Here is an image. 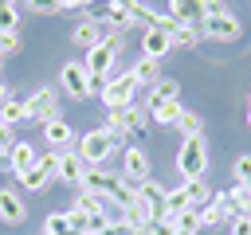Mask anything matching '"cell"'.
<instances>
[{
  "label": "cell",
  "instance_id": "cell-7",
  "mask_svg": "<svg viewBox=\"0 0 251 235\" xmlns=\"http://www.w3.org/2000/svg\"><path fill=\"white\" fill-rule=\"evenodd\" d=\"M145 118H149V114H145L137 102H133V106H118V110H106V129L118 133V137H126V133H129V137H141V133H145Z\"/></svg>",
  "mask_w": 251,
  "mask_h": 235
},
{
  "label": "cell",
  "instance_id": "cell-38",
  "mask_svg": "<svg viewBox=\"0 0 251 235\" xmlns=\"http://www.w3.org/2000/svg\"><path fill=\"white\" fill-rule=\"evenodd\" d=\"M176 227H173V219H157V223H149V235H173Z\"/></svg>",
  "mask_w": 251,
  "mask_h": 235
},
{
  "label": "cell",
  "instance_id": "cell-48",
  "mask_svg": "<svg viewBox=\"0 0 251 235\" xmlns=\"http://www.w3.org/2000/svg\"><path fill=\"white\" fill-rule=\"evenodd\" d=\"M0 161H4V153H0Z\"/></svg>",
  "mask_w": 251,
  "mask_h": 235
},
{
  "label": "cell",
  "instance_id": "cell-12",
  "mask_svg": "<svg viewBox=\"0 0 251 235\" xmlns=\"http://www.w3.org/2000/svg\"><path fill=\"white\" fill-rule=\"evenodd\" d=\"M27 106H31V118L51 121V118H59V90L55 86H39V90L27 94Z\"/></svg>",
  "mask_w": 251,
  "mask_h": 235
},
{
  "label": "cell",
  "instance_id": "cell-39",
  "mask_svg": "<svg viewBox=\"0 0 251 235\" xmlns=\"http://www.w3.org/2000/svg\"><path fill=\"white\" fill-rule=\"evenodd\" d=\"M12 145H16V137H12V125H4V121H0V153H8Z\"/></svg>",
  "mask_w": 251,
  "mask_h": 235
},
{
  "label": "cell",
  "instance_id": "cell-10",
  "mask_svg": "<svg viewBox=\"0 0 251 235\" xmlns=\"http://www.w3.org/2000/svg\"><path fill=\"white\" fill-rule=\"evenodd\" d=\"M122 180H129L133 188L149 180V157H145V149H137V145L122 149Z\"/></svg>",
  "mask_w": 251,
  "mask_h": 235
},
{
  "label": "cell",
  "instance_id": "cell-1",
  "mask_svg": "<svg viewBox=\"0 0 251 235\" xmlns=\"http://www.w3.org/2000/svg\"><path fill=\"white\" fill-rule=\"evenodd\" d=\"M82 188H86V192H94L98 200L114 204L118 212H122L126 204H133V200H137V188H133L129 180H122V172H110V168H86Z\"/></svg>",
  "mask_w": 251,
  "mask_h": 235
},
{
  "label": "cell",
  "instance_id": "cell-15",
  "mask_svg": "<svg viewBox=\"0 0 251 235\" xmlns=\"http://www.w3.org/2000/svg\"><path fill=\"white\" fill-rule=\"evenodd\" d=\"M169 16H173L176 24L196 27V24L208 16V0H169Z\"/></svg>",
  "mask_w": 251,
  "mask_h": 235
},
{
  "label": "cell",
  "instance_id": "cell-36",
  "mask_svg": "<svg viewBox=\"0 0 251 235\" xmlns=\"http://www.w3.org/2000/svg\"><path fill=\"white\" fill-rule=\"evenodd\" d=\"M173 227H188V231H200V215H196V208H188V212H180V215L173 219Z\"/></svg>",
  "mask_w": 251,
  "mask_h": 235
},
{
  "label": "cell",
  "instance_id": "cell-27",
  "mask_svg": "<svg viewBox=\"0 0 251 235\" xmlns=\"http://www.w3.org/2000/svg\"><path fill=\"white\" fill-rule=\"evenodd\" d=\"M110 4L114 0H82L75 12H82L86 20H94V24H106V16H110Z\"/></svg>",
  "mask_w": 251,
  "mask_h": 235
},
{
  "label": "cell",
  "instance_id": "cell-22",
  "mask_svg": "<svg viewBox=\"0 0 251 235\" xmlns=\"http://www.w3.org/2000/svg\"><path fill=\"white\" fill-rule=\"evenodd\" d=\"M145 114H149L157 125H176L180 114H184V106H180V102H161V106H149Z\"/></svg>",
  "mask_w": 251,
  "mask_h": 235
},
{
  "label": "cell",
  "instance_id": "cell-3",
  "mask_svg": "<svg viewBox=\"0 0 251 235\" xmlns=\"http://www.w3.org/2000/svg\"><path fill=\"white\" fill-rule=\"evenodd\" d=\"M114 63H118V35H106L98 47H90V51H86L82 67H86V74H90V86H94L98 94H102V86H106V78H110Z\"/></svg>",
  "mask_w": 251,
  "mask_h": 235
},
{
  "label": "cell",
  "instance_id": "cell-43",
  "mask_svg": "<svg viewBox=\"0 0 251 235\" xmlns=\"http://www.w3.org/2000/svg\"><path fill=\"white\" fill-rule=\"evenodd\" d=\"M173 235H196V231H188V227H176V231H173Z\"/></svg>",
  "mask_w": 251,
  "mask_h": 235
},
{
  "label": "cell",
  "instance_id": "cell-34",
  "mask_svg": "<svg viewBox=\"0 0 251 235\" xmlns=\"http://www.w3.org/2000/svg\"><path fill=\"white\" fill-rule=\"evenodd\" d=\"M67 223H71V231H75V235H90V219H86L78 208H71V212H67Z\"/></svg>",
  "mask_w": 251,
  "mask_h": 235
},
{
  "label": "cell",
  "instance_id": "cell-11",
  "mask_svg": "<svg viewBox=\"0 0 251 235\" xmlns=\"http://www.w3.org/2000/svg\"><path fill=\"white\" fill-rule=\"evenodd\" d=\"M43 141H47L51 153H67V149L75 145V129H71V121H67L63 114L51 118V121H43Z\"/></svg>",
  "mask_w": 251,
  "mask_h": 235
},
{
  "label": "cell",
  "instance_id": "cell-29",
  "mask_svg": "<svg viewBox=\"0 0 251 235\" xmlns=\"http://www.w3.org/2000/svg\"><path fill=\"white\" fill-rule=\"evenodd\" d=\"M20 4L35 16H59L63 12V0H20Z\"/></svg>",
  "mask_w": 251,
  "mask_h": 235
},
{
  "label": "cell",
  "instance_id": "cell-31",
  "mask_svg": "<svg viewBox=\"0 0 251 235\" xmlns=\"http://www.w3.org/2000/svg\"><path fill=\"white\" fill-rule=\"evenodd\" d=\"M43 231H47V235H75L71 223H67V212H51L47 223H43Z\"/></svg>",
  "mask_w": 251,
  "mask_h": 235
},
{
  "label": "cell",
  "instance_id": "cell-28",
  "mask_svg": "<svg viewBox=\"0 0 251 235\" xmlns=\"http://www.w3.org/2000/svg\"><path fill=\"white\" fill-rule=\"evenodd\" d=\"M196 215H200V227H220V223H227L224 219V208L212 200V204H204V208H196Z\"/></svg>",
  "mask_w": 251,
  "mask_h": 235
},
{
  "label": "cell",
  "instance_id": "cell-4",
  "mask_svg": "<svg viewBox=\"0 0 251 235\" xmlns=\"http://www.w3.org/2000/svg\"><path fill=\"white\" fill-rule=\"evenodd\" d=\"M200 31H204L208 39L231 43V39H239V35H243V24L227 12V4H224V0H208V16L200 20Z\"/></svg>",
  "mask_w": 251,
  "mask_h": 235
},
{
  "label": "cell",
  "instance_id": "cell-21",
  "mask_svg": "<svg viewBox=\"0 0 251 235\" xmlns=\"http://www.w3.org/2000/svg\"><path fill=\"white\" fill-rule=\"evenodd\" d=\"M176 98H180V82L176 78H161V82L149 86V102L145 106H161V102H176Z\"/></svg>",
  "mask_w": 251,
  "mask_h": 235
},
{
  "label": "cell",
  "instance_id": "cell-17",
  "mask_svg": "<svg viewBox=\"0 0 251 235\" xmlns=\"http://www.w3.org/2000/svg\"><path fill=\"white\" fill-rule=\"evenodd\" d=\"M35 161H39V153H35L31 141H16V145L8 149V168H12V176H24Z\"/></svg>",
  "mask_w": 251,
  "mask_h": 235
},
{
  "label": "cell",
  "instance_id": "cell-49",
  "mask_svg": "<svg viewBox=\"0 0 251 235\" xmlns=\"http://www.w3.org/2000/svg\"><path fill=\"white\" fill-rule=\"evenodd\" d=\"M90 235H94V231H90Z\"/></svg>",
  "mask_w": 251,
  "mask_h": 235
},
{
  "label": "cell",
  "instance_id": "cell-6",
  "mask_svg": "<svg viewBox=\"0 0 251 235\" xmlns=\"http://www.w3.org/2000/svg\"><path fill=\"white\" fill-rule=\"evenodd\" d=\"M176 168H180L184 180L204 176V168H208V141H204V133L200 137H184V145L176 153Z\"/></svg>",
  "mask_w": 251,
  "mask_h": 235
},
{
  "label": "cell",
  "instance_id": "cell-33",
  "mask_svg": "<svg viewBox=\"0 0 251 235\" xmlns=\"http://www.w3.org/2000/svg\"><path fill=\"white\" fill-rule=\"evenodd\" d=\"M235 180H239V188L251 192V153H243V157L235 161Z\"/></svg>",
  "mask_w": 251,
  "mask_h": 235
},
{
  "label": "cell",
  "instance_id": "cell-47",
  "mask_svg": "<svg viewBox=\"0 0 251 235\" xmlns=\"http://www.w3.org/2000/svg\"><path fill=\"white\" fill-rule=\"evenodd\" d=\"M141 235H149V231H141Z\"/></svg>",
  "mask_w": 251,
  "mask_h": 235
},
{
  "label": "cell",
  "instance_id": "cell-20",
  "mask_svg": "<svg viewBox=\"0 0 251 235\" xmlns=\"http://www.w3.org/2000/svg\"><path fill=\"white\" fill-rule=\"evenodd\" d=\"M137 4H141V0H114V4H110L106 24H110V27H118V31H122V27L129 31V27L137 24V20H133V8H137Z\"/></svg>",
  "mask_w": 251,
  "mask_h": 235
},
{
  "label": "cell",
  "instance_id": "cell-8",
  "mask_svg": "<svg viewBox=\"0 0 251 235\" xmlns=\"http://www.w3.org/2000/svg\"><path fill=\"white\" fill-rule=\"evenodd\" d=\"M16 180H20L27 192H43L51 180H59V157H55L51 149H47V153H39V161H35L24 176H16Z\"/></svg>",
  "mask_w": 251,
  "mask_h": 235
},
{
  "label": "cell",
  "instance_id": "cell-13",
  "mask_svg": "<svg viewBox=\"0 0 251 235\" xmlns=\"http://www.w3.org/2000/svg\"><path fill=\"white\" fill-rule=\"evenodd\" d=\"M24 219H27V204H24V196L12 192V188H0V223H4V227H20Z\"/></svg>",
  "mask_w": 251,
  "mask_h": 235
},
{
  "label": "cell",
  "instance_id": "cell-40",
  "mask_svg": "<svg viewBox=\"0 0 251 235\" xmlns=\"http://www.w3.org/2000/svg\"><path fill=\"white\" fill-rule=\"evenodd\" d=\"M227 235H251V219H235Z\"/></svg>",
  "mask_w": 251,
  "mask_h": 235
},
{
  "label": "cell",
  "instance_id": "cell-2",
  "mask_svg": "<svg viewBox=\"0 0 251 235\" xmlns=\"http://www.w3.org/2000/svg\"><path fill=\"white\" fill-rule=\"evenodd\" d=\"M126 149V137H118V133H110L106 125H90L82 137H78V157H82V164L86 168H102L114 153H122Z\"/></svg>",
  "mask_w": 251,
  "mask_h": 235
},
{
  "label": "cell",
  "instance_id": "cell-9",
  "mask_svg": "<svg viewBox=\"0 0 251 235\" xmlns=\"http://www.w3.org/2000/svg\"><path fill=\"white\" fill-rule=\"evenodd\" d=\"M59 86H63V94L75 98V102H86V98L94 94L90 74H86L82 63H63V67H59Z\"/></svg>",
  "mask_w": 251,
  "mask_h": 235
},
{
  "label": "cell",
  "instance_id": "cell-30",
  "mask_svg": "<svg viewBox=\"0 0 251 235\" xmlns=\"http://www.w3.org/2000/svg\"><path fill=\"white\" fill-rule=\"evenodd\" d=\"M176 129H180L184 137H200V129H204V121H200V114H192V110H184V114H180V121H176Z\"/></svg>",
  "mask_w": 251,
  "mask_h": 235
},
{
  "label": "cell",
  "instance_id": "cell-41",
  "mask_svg": "<svg viewBox=\"0 0 251 235\" xmlns=\"http://www.w3.org/2000/svg\"><path fill=\"white\" fill-rule=\"evenodd\" d=\"M8 102H12V90H8V86H4V82H0V110H4V106H8Z\"/></svg>",
  "mask_w": 251,
  "mask_h": 235
},
{
  "label": "cell",
  "instance_id": "cell-24",
  "mask_svg": "<svg viewBox=\"0 0 251 235\" xmlns=\"http://www.w3.org/2000/svg\"><path fill=\"white\" fill-rule=\"evenodd\" d=\"M184 192H188V204H192V208H204V204H212V200H216V192L204 184V176L184 180Z\"/></svg>",
  "mask_w": 251,
  "mask_h": 235
},
{
  "label": "cell",
  "instance_id": "cell-25",
  "mask_svg": "<svg viewBox=\"0 0 251 235\" xmlns=\"http://www.w3.org/2000/svg\"><path fill=\"white\" fill-rule=\"evenodd\" d=\"M27 118H31L27 98H12V102L0 110V121H4V125H20V121H27Z\"/></svg>",
  "mask_w": 251,
  "mask_h": 235
},
{
  "label": "cell",
  "instance_id": "cell-44",
  "mask_svg": "<svg viewBox=\"0 0 251 235\" xmlns=\"http://www.w3.org/2000/svg\"><path fill=\"white\" fill-rule=\"evenodd\" d=\"M8 4H16V0H0V8H8Z\"/></svg>",
  "mask_w": 251,
  "mask_h": 235
},
{
  "label": "cell",
  "instance_id": "cell-5",
  "mask_svg": "<svg viewBox=\"0 0 251 235\" xmlns=\"http://www.w3.org/2000/svg\"><path fill=\"white\" fill-rule=\"evenodd\" d=\"M137 74L133 70H122V74H110L106 78V86H102V106L106 110H118V106H133V94H137Z\"/></svg>",
  "mask_w": 251,
  "mask_h": 235
},
{
  "label": "cell",
  "instance_id": "cell-45",
  "mask_svg": "<svg viewBox=\"0 0 251 235\" xmlns=\"http://www.w3.org/2000/svg\"><path fill=\"white\" fill-rule=\"evenodd\" d=\"M247 125H251V106H247Z\"/></svg>",
  "mask_w": 251,
  "mask_h": 235
},
{
  "label": "cell",
  "instance_id": "cell-46",
  "mask_svg": "<svg viewBox=\"0 0 251 235\" xmlns=\"http://www.w3.org/2000/svg\"><path fill=\"white\" fill-rule=\"evenodd\" d=\"M39 235H47V231H39Z\"/></svg>",
  "mask_w": 251,
  "mask_h": 235
},
{
  "label": "cell",
  "instance_id": "cell-35",
  "mask_svg": "<svg viewBox=\"0 0 251 235\" xmlns=\"http://www.w3.org/2000/svg\"><path fill=\"white\" fill-rule=\"evenodd\" d=\"M192 43H196V27L180 24V27L173 31V47H192Z\"/></svg>",
  "mask_w": 251,
  "mask_h": 235
},
{
  "label": "cell",
  "instance_id": "cell-16",
  "mask_svg": "<svg viewBox=\"0 0 251 235\" xmlns=\"http://www.w3.org/2000/svg\"><path fill=\"white\" fill-rule=\"evenodd\" d=\"M59 157V180L63 184H75V188H82V176H86V164H82V157L75 153V149H67V153H55Z\"/></svg>",
  "mask_w": 251,
  "mask_h": 235
},
{
  "label": "cell",
  "instance_id": "cell-23",
  "mask_svg": "<svg viewBox=\"0 0 251 235\" xmlns=\"http://www.w3.org/2000/svg\"><path fill=\"white\" fill-rule=\"evenodd\" d=\"M129 70L137 74V82H141V86H153V82H161V63H157V59H145V55H141V59H137Z\"/></svg>",
  "mask_w": 251,
  "mask_h": 235
},
{
  "label": "cell",
  "instance_id": "cell-19",
  "mask_svg": "<svg viewBox=\"0 0 251 235\" xmlns=\"http://www.w3.org/2000/svg\"><path fill=\"white\" fill-rule=\"evenodd\" d=\"M106 35H102V27L94 24V20H82V24H75V31H71V43L75 47H82V51H90V47H98Z\"/></svg>",
  "mask_w": 251,
  "mask_h": 235
},
{
  "label": "cell",
  "instance_id": "cell-32",
  "mask_svg": "<svg viewBox=\"0 0 251 235\" xmlns=\"http://www.w3.org/2000/svg\"><path fill=\"white\" fill-rule=\"evenodd\" d=\"M0 31H12V35H20V8H16V4L0 8Z\"/></svg>",
  "mask_w": 251,
  "mask_h": 235
},
{
  "label": "cell",
  "instance_id": "cell-18",
  "mask_svg": "<svg viewBox=\"0 0 251 235\" xmlns=\"http://www.w3.org/2000/svg\"><path fill=\"white\" fill-rule=\"evenodd\" d=\"M169 51H173V39H169L165 31H157V27H145V35H141V55L161 63Z\"/></svg>",
  "mask_w": 251,
  "mask_h": 235
},
{
  "label": "cell",
  "instance_id": "cell-26",
  "mask_svg": "<svg viewBox=\"0 0 251 235\" xmlns=\"http://www.w3.org/2000/svg\"><path fill=\"white\" fill-rule=\"evenodd\" d=\"M192 204H188V192H184V184L180 188H173L169 196H165V219H176L180 212H188Z\"/></svg>",
  "mask_w": 251,
  "mask_h": 235
},
{
  "label": "cell",
  "instance_id": "cell-37",
  "mask_svg": "<svg viewBox=\"0 0 251 235\" xmlns=\"http://www.w3.org/2000/svg\"><path fill=\"white\" fill-rule=\"evenodd\" d=\"M16 51H20V35L0 31V59H4V55H16Z\"/></svg>",
  "mask_w": 251,
  "mask_h": 235
},
{
  "label": "cell",
  "instance_id": "cell-14",
  "mask_svg": "<svg viewBox=\"0 0 251 235\" xmlns=\"http://www.w3.org/2000/svg\"><path fill=\"white\" fill-rule=\"evenodd\" d=\"M137 196H141V204H145V212H149V219H153V223H157V219H165V196H169V192H165L153 176H149L145 184H137Z\"/></svg>",
  "mask_w": 251,
  "mask_h": 235
},
{
  "label": "cell",
  "instance_id": "cell-42",
  "mask_svg": "<svg viewBox=\"0 0 251 235\" xmlns=\"http://www.w3.org/2000/svg\"><path fill=\"white\" fill-rule=\"evenodd\" d=\"M98 235H122V231H118V223H110V227H102Z\"/></svg>",
  "mask_w": 251,
  "mask_h": 235
}]
</instances>
